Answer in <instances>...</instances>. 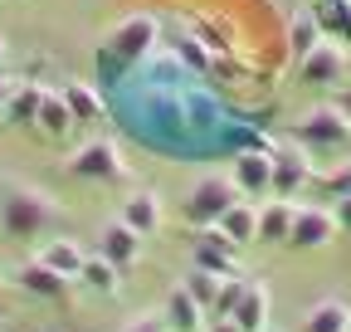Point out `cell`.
<instances>
[{
    "mask_svg": "<svg viewBox=\"0 0 351 332\" xmlns=\"http://www.w3.org/2000/svg\"><path fill=\"white\" fill-rule=\"evenodd\" d=\"M205 332H244V327H239L234 318H210V322H205Z\"/></svg>",
    "mask_w": 351,
    "mask_h": 332,
    "instance_id": "cell-31",
    "label": "cell"
},
{
    "mask_svg": "<svg viewBox=\"0 0 351 332\" xmlns=\"http://www.w3.org/2000/svg\"><path fill=\"white\" fill-rule=\"evenodd\" d=\"M15 283L25 288L29 298H44V303H59V298L69 294V278H64L59 269H49L44 259H25V264L15 269Z\"/></svg>",
    "mask_w": 351,
    "mask_h": 332,
    "instance_id": "cell-13",
    "label": "cell"
},
{
    "mask_svg": "<svg viewBox=\"0 0 351 332\" xmlns=\"http://www.w3.org/2000/svg\"><path fill=\"white\" fill-rule=\"evenodd\" d=\"M64 171L78 176V181H122V176H127V161H122L117 142H108V137H88V142H78V147L69 152Z\"/></svg>",
    "mask_w": 351,
    "mask_h": 332,
    "instance_id": "cell-5",
    "label": "cell"
},
{
    "mask_svg": "<svg viewBox=\"0 0 351 332\" xmlns=\"http://www.w3.org/2000/svg\"><path fill=\"white\" fill-rule=\"evenodd\" d=\"M337 239V220L332 211H317V205H298L293 230H288V249H327Z\"/></svg>",
    "mask_w": 351,
    "mask_h": 332,
    "instance_id": "cell-11",
    "label": "cell"
},
{
    "mask_svg": "<svg viewBox=\"0 0 351 332\" xmlns=\"http://www.w3.org/2000/svg\"><path fill=\"white\" fill-rule=\"evenodd\" d=\"M98 254H103V259H112V264L127 274L132 264L142 259V235H137V230H132V225L117 215V220H108V225L98 230Z\"/></svg>",
    "mask_w": 351,
    "mask_h": 332,
    "instance_id": "cell-12",
    "label": "cell"
},
{
    "mask_svg": "<svg viewBox=\"0 0 351 332\" xmlns=\"http://www.w3.org/2000/svg\"><path fill=\"white\" fill-rule=\"evenodd\" d=\"M200 78L205 73H195L176 54H147L127 73L108 78V98H112V112H122V128L142 147L166 152L171 161L274 147L263 137V117L230 112L215 93L200 88Z\"/></svg>",
    "mask_w": 351,
    "mask_h": 332,
    "instance_id": "cell-1",
    "label": "cell"
},
{
    "mask_svg": "<svg viewBox=\"0 0 351 332\" xmlns=\"http://www.w3.org/2000/svg\"><path fill=\"white\" fill-rule=\"evenodd\" d=\"M0 59H5V39H0Z\"/></svg>",
    "mask_w": 351,
    "mask_h": 332,
    "instance_id": "cell-34",
    "label": "cell"
},
{
    "mask_svg": "<svg viewBox=\"0 0 351 332\" xmlns=\"http://www.w3.org/2000/svg\"><path fill=\"white\" fill-rule=\"evenodd\" d=\"M293 215H298V205L283 200V195H274L269 205H258V239H263V244H288Z\"/></svg>",
    "mask_w": 351,
    "mask_h": 332,
    "instance_id": "cell-18",
    "label": "cell"
},
{
    "mask_svg": "<svg viewBox=\"0 0 351 332\" xmlns=\"http://www.w3.org/2000/svg\"><path fill=\"white\" fill-rule=\"evenodd\" d=\"M219 230H225V235L244 249V244H254V239H258V211H254L249 200H234L230 211L219 215Z\"/></svg>",
    "mask_w": 351,
    "mask_h": 332,
    "instance_id": "cell-24",
    "label": "cell"
},
{
    "mask_svg": "<svg viewBox=\"0 0 351 332\" xmlns=\"http://www.w3.org/2000/svg\"><path fill=\"white\" fill-rule=\"evenodd\" d=\"M161 39H166V29H161V20L147 15V10L117 20V29L103 39V49H98V73H103V83L117 78V73H127L132 64H142L147 54H156Z\"/></svg>",
    "mask_w": 351,
    "mask_h": 332,
    "instance_id": "cell-2",
    "label": "cell"
},
{
    "mask_svg": "<svg viewBox=\"0 0 351 332\" xmlns=\"http://www.w3.org/2000/svg\"><path fill=\"white\" fill-rule=\"evenodd\" d=\"M298 73L302 83H317V88H341V83H351V54L341 39H322V45H313L302 59H298Z\"/></svg>",
    "mask_w": 351,
    "mask_h": 332,
    "instance_id": "cell-6",
    "label": "cell"
},
{
    "mask_svg": "<svg viewBox=\"0 0 351 332\" xmlns=\"http://www.w3.org/2000/svg\"><path fill=\"white\" fill-rule=\"evenodd\" d=\"M195 264L200 269H210V274H244L239 269V244L219 230V225H205V230H195Z\"/></svg>",
    "mask_w": 351,
    "mask_h": 332,
    "instance_id": "cell-9",
    "label": "cell"
},
{
    "mask_svg": "<svg viewBox=\"0 0 351 332\" xmlns=\"http://www.w3.org/2000/svg\"><path fill=\"white\" fill-rule=\"evenodd\" d=\"M78 283H83V288H93V294H103V298H112L117 288H122V269H117L112 259H103V254H88Z\"/></svg>",
    "mask_w": 351,
    "mask_h": 332,
    "instance_id": "cell-22",
    "label": "cell"
},
{
    "mask_svg": "<svg viewBox=\"0 0 351 332\" xmlns=\"http://www.w3.org/2000/svg\"><path fill=\"white\" fill-rule=\"evenodd\" d=\"M322 191L337 200V195H351V166L346 171H332V176H322Z\"/></svg>",
    "mask_w": 351,
    "mask_h": 332,
    "instance_id": "cell-29",
    "label": "cell"
},
{
    "mask_svg": "<svg viewBox=\"0 0 351 332\" xmlns=\"http://www.w3.org/2000/svg\"><path fill=\"white\" fill-rule=\"evenodd\" d=\"M234 200H239V186H234L230 176H205V181H195V191L186 195V220H191L195 230L219 225V215H225Z\"/></svg>",
    "mask_w": 351,
    "mask_h": 332,
    "instance_id": "cell-7",
    "label": "cell"
},
{
    "mask_svg": "<svg viewBox=\"0 0 351 332\" xmlns=\"http://www.w3.org/2000/svg\"><path fill=\"white\" fill-rule=\"evenodd\" d=\"M39 259L49 264V269H59L69 283H78V274H83V259H88V254L78 249V239H64V235H59V239H44V244H39Z\"/></svg>",
    "mask_w": 351,
    "mask_h": 332,
    "instance_id": "cell-19",
    "label": "cell"
},
{
    "mask_svg": "<svg viewBox=\"0 0 351 332\" xmlns=\"http://www.w3.org/2000/svg\"><path fill=\"white\" fill-rule=\"evenodd\" d=\"M322 39H327V34H322V25L313 20V10H302V15L288 25V49H293V59H302L313 45H322Z\"/></svg>",
    "mask_w": 351,
    "mask_h": 332,
    "instance_id": "cell-27",
    "label": "cell"
},
{
    "mask_svg": "<svg viewBox=\"0 0 351 332\" xmlns=\"http://www.w3.org/2000/svg\"><path fill=\"white\" fill-rule=\"evenodd\" d=\"M64 103H69V112H73V122L83 128V122H103V112H108V103H103V93L93 88V83H64Z\"/></svg>",
    "mask_w": 351,
    "mask_h": 332,
    "instance_id": "cell-20",
    "label": "cell"
},
{
    "mask_svg": "<svg viewBox=\"0 0 351 332\" xmlns=\"http://www.w3.org/2000/svg\"><path fill=\"white\" fill-rule=\"evenodd\" d=\"M230 161H234L230 181L239 186V195H263V191H274V147H244V152H234Z\"/></svg>",
    "mask_w": 351,
    "mask_h": 332,
    "instance_id": "cell-8",
    "label": "cell"
},
{
    "mask_svg": "<svg viewBox=\"0 0 351 332\" xmlns=\"http://www.w3.org/2000/svg\"><path fill=\"white\" fill-rule=\"evenodd\" d=\"M122 220L137 230L142 239L156 235V230H161V195H156V191H132V195L122 200Z\"/></svg>",
    "mask_w": 351,
    "mask_h": 332,
    "instance_id": "cell-17",
    "label": "cell"
},
{
    "mask_svg": "<svg viewBox=\"0 0 351 332\" xmlns=\"http://www.w3.org/2000/svg\"><path fill=\"white\" fill-rule=\"evenodd\" d=\"M341 112L351 117V83H346V93H341Z\"/></svg>",
    "mask_w": 351,
    "mask_h": 332,
    "instance_id": "cell-33",
    "label": "cell"
},
{
    "mask_svg": "<svg viewBox=\"0 0 351 332\" xmlns=\"http://www.w3.org/2000/svg\"><path fill=\"white\" fill-rule=\"evenodd\" d=\"M161 318H166V327H171V332H205V322H210V313L186 294V283H176L171 294H166Z\"/></svg>",
    "mask_w": 351,
    "mask_h": 332,
    "instance_id": "cell-15",
    "label": "cell"
},
{
    "mask_svg": "<svg viewBox=\"0 0 351 332\" xmlns=\"http://www.w3.org/2000/svg\"><path fill=\"white\" fill-rule=\"evenodd\" d=\"M346 332H351V327H346Z\"/></svg>",
    "mask_w": 351,
    "mask_h": 332,
    "instance_id": "cell-35",
    "label": "cell"
},
{
    "mask_svg": "<svg viewBox=\"0 0 351 332\" xmlns=\"http://www.w3.org/2000/svg\"><path fill=\"white\" fill-rule=\"evenodd\" d=\"M332 220H337V230L351 235V195H337V200H332Z\"/></svg>",
    "mask_w": 351,
    "mask_h": 332,
    "instance_id": "cell-30",
    "label": "cell"
},
{
    "mask_svg": "<svg viewBox=\"0 0 351 332\" xmlns=\"http://www.w3.org/2000/svg\"><path fill=\"white\" fill-rule=\"evenodd\" d=\"M181 283H186V294L210 313V308H215V298H219V283H225V274H210V269H200V264H195Z\"/></svg>",
    "mask_w": 351,
    "mask_h": 332,
    "instance_id": "cell-26",
    "label": "cell"
},
{
    "mask_svg": "<svg viewBox=\"0 0 351 332\" xmlns=\"http://www.w3.org/2000/svg\"><path fill=\"white\" fill-rule=\"evenodd\" d=\"M269 313H274L269 283H263V278H244V294H239V303H234L230 318H234L244 332H269Z\"/></svg>",
    "mask_w": 351,
    "mask_h": 332,
    "instance_id": "cell-14",
    "label": "cell"
},
{
    "mask_svg": "<svg viewBox=\"0 0 351 332\" xmlns=\"http://www.w3.org/2000/svg\"><path fill=\"white\" fill-rule=\"evenodd\" d=\"M307 10H313L327 39H351V0H313Z\"/></svg>",
    "mask_w": 351,
    "mask_h": 332,
    "instance_id": "cell-23",
    "label": "cell"
},
{
    "mask_svg": "<svg viewBox=\"0 0 351 332\" xmlns=\"http://www.w3.org/2000/svg\"><path fill=\"white\" fill-rule=\"evenodd\" d=\"M59 220V205L49 200V191H34V186H10L0 195V230L10 239H34Z\"/></svg>",
    "mask_w": 351,
    "mask_h": 332,
    "instance_id": "cell-3",
    "label": "cell"
},
{
    "mask_svg": "<svg viewBox=\"0 0 351 332\" xmlns=\"http://www.w3.org/2000/svg\"><path fill=\"white\" fill-rule=\"evenodd\" d=\"M20 88V78H10V73H0V108H5L10 103V93Z\"/></svg>",
    "mask_w": 351,
    "mask_h": 332,
    "instance_id": "cell-32",
    "label": "cell"
},
{
    "mask_svg": "<svg viewBox=\"0 0 351 332\" xmlns=\"http://www.w3.org/2000/svg\"><path fill=\"white\" fill-rule=\"evenodd\" d=\"M346 327H351V308L341 298H322V303H313L302 313L298 332H346Z\"/></svg>",
    "mask_w": 351,
    "mask_h": 332,
    "instance_id": "cell-21",
    "label": "cell"
},
{
    "mask_svg": "<svg viewBox=\"0 0 351 332\" xmlns=\"http://www.w3.org/2000/svg\"><path fill=\"white\" fill-rule=\"evenodd\" d=\"M122 332H171V327H166V318H161V313H142V318H132Z\"/></svg>",
    "mask_w": 351,
    "mask_h": 332,
    "instance_id": "cell-28",
    "label": "cell"
},
{
    "mask_svg": "<svg viewBox=\"0 0 351 332\" xmlns=\"http://www.w3.org/2000/svg\"><path fill=\"white\" fill-rule=\"evenodd\" d=\"M307 186H313V161H307V152H302L298 142L274 147V195L293 200V195L307 191Z\"/></svg>",
    "mask_w": 351,
    "mask_h": 332,
    "instance_id": "cell-10",
    "label": "cell"
},
{
    "mask_svg": "<svg viewBox=\"0 0 351 332\" xmlns=\"http://www.w3.org/2000/svg\"><path fill=\"white\" fill-rule=\"evenodd\" d=\"M39 98H44L39 83H20V88L10 93V103L0 108V117L15 122V128H34V117H39Z\"/></svg>",
    "mask_w": 351,
    "mask_h": 332,
    "instance_id": "cell-25",
    "label": "cell"
},
{
    "mask_svg": "<svg viewBox=\"0 0 351 332\" xmlns=\"http://www.w3.org/2000/svg\"><path fill=\"white\" fill-rule=\"evenodd\" d=\"M73 128H78V122H73L64 93H59V88H44V98H39V117H34V132H39V137H49V142H64Z\"/></svg>",
    "mask_w": 351,
    "mask_h": 332,
    "instance_id": "cell-16",
    "label": "cell"
},
{
    "mask_svg": "<svg viewBox=\"0 0 351 332\" xmlns=\"http://www.w3.org/2000/svg\"><path fill=\"white\" fill-rule=\"evenodd\" d=\"M293 142L307 152V156H332V152H346L351 147V117L341 112V103H322L313 112H302L293 122Z\"/></svg>",
    "mask_w": 351,
    "mask_h": 332,
    "instance_id": "cell-4",
    "label": "cell"
}]
</instances>
